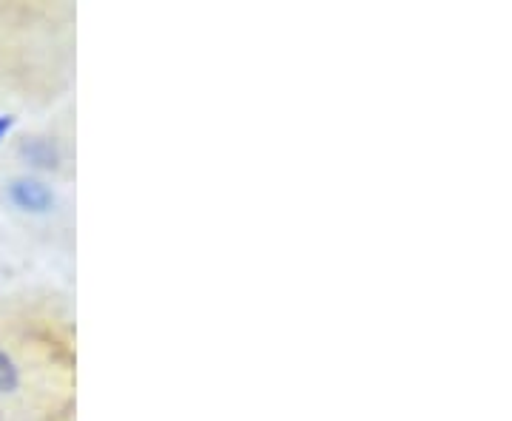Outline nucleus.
<instances>
[{"label": "nucleus", "mask_w": 512, "mask_h": 421, "mask_svg": "<svg viewBox=\"0 0 512 421\" xmlns=\"http://www.w3.org/2000/svg\"><path fill=\"white\" fill-rule=\"evenodd\" d=\"M0 197L3 205L18 214L23 220L29 222H69L72 220V211H69V202L60 194L52 180L46 177H35V174H26L18 171L12 177L3 180L0 188Z\"/></svg>", "instance_id": "1"}, {"label": "nucleus", "mask_w": 512, "mask_h": 421, "mask_svg": "<svg viewBox=\"0 0 512 421\" xmlns=\"http://www.w3.org/2000/svg\"><path fill=\"white\" fill-rule=\"evenodd\" d=\"M12 154L26 174L46 177V180H60L72 177L74 160L72 148L66 140H60L52 131H26L20 134L12 146Z\"/></svg>", "instance_id": "2"}, {"label": "nucleus", "mask_w": 512, "mask_h": 421, "mask_svg": "<svg viewBox=\"0 0 512 421\" xmlns=\"http://www.w3.org/2000/svg\"><path fill=\"white\" fill-rule=\"evenodd\" d=\"M26 385V373L23 365L15 359V353L0 345V399H12L18 396Z\"/></svg>", "instance_id": "3"}, {"label": "nucleus", "mask_w": 512, "mask_h": 421, "mask_svg": "<svg viewBox=\"0 0 512 421\" xmlns=\"http://www.w3.org/2000/svg\"><path fill=\"white\" fill-rule=\"evenodd\" d=\"M12 126H15V117L12 114H0V143L6 140V134L12 131Z\"/></svg>", "instance_id": "4"}]
</instances>
